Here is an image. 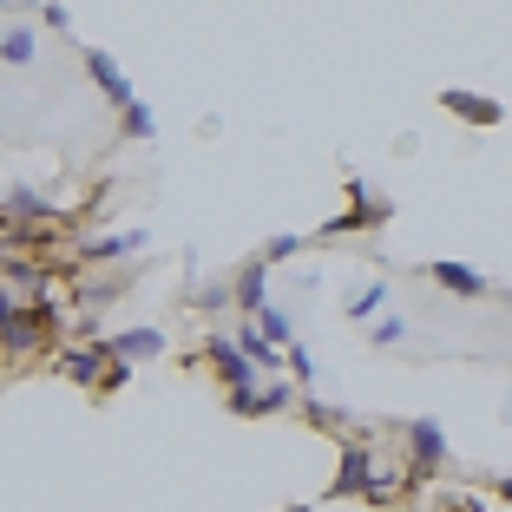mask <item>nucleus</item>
<instances>
[{
    "mask_svg": "<svg viewBox=\"0 0 512 512\" xmlns=\"http://www.w3.org/2000/svg\"><path fill=\"white\" fill-rule=\"evenodd\" d=\"M60 342H66V309H60V296H53V302H20L14 316L0 322V355H7L14 368L46 362Z\"/></svg>",
    "mask_w": 512,
    "mask_h": 512,
    "instance_id": "obj_1",
    "label": "nucleus"
},
{
    "mask_svg": "<svg viewBox=\"0 0 512 512\" xmlns=\"http://www.w3.org/2000/svg\"><path fill=\"white\" fill-rule=\"evenodd\" d=\"M447 427L434 421V414H421V421L401 427V467H407V493H421L427 480H434L440 467H447Z\"/></svg>",
    "mask_w": 512,
    "mask_h": 512,
    "instance_id": "obj_2",
    "label": "nucleus"
},
{
    "mask_svg": "<svg viewBox=\"0 0 512 512\" xmlns=\"http://www.w3.org/2000/svg\"><path fill=\"white\" fill-rule=\"evenodd\" d=\"M375 473H381V447L368 434H342L335 440V486H329V499H368V486H375Z\"/></svg>",
    "mask_w": 512,
    "mask_h": 512,
    "instance_id": "obj_3",
    "label": "nucleus"
},
{
    "mask_svg": "<svg viewBox=\"0 0 512 512\" xmlns=\"http://www.w3.org/2000/svg\"><path fill=\"white\" fill-rule=\"evenodd\" d=\"M46 368L99 394V381H106V368H112V342H106V335H66V342L46 355Z\"/></svg>",
    "mask_w": 512,
    "mask_h": 512,
    "instance_id": "obj_4",
    "label": "nucleus"
},
{
    "mask_svg": "<svg viewBox=\"0 0 512 512\" xmlns=\"http://www.w3.org/2000/svg\"><path fill=\"white\" fill-rule=\"evenodd\" d=\"M197 368H211V375L224 381L230 394H250V388H256V362L237 348V335H230V329H211V335H204V348H197Z\"/></svg>",
    "mask_w": 512,
    "mask_h": 512,
    "instance_id": "obj_5",
    "label": "nucleus"
},
{
    "mask_svg": "<svg viewBox=\"0 0 512 512\" xmlns=\"http://www.w3.org/2000/svg\"><path fill=\"white\" fill-rule=\"evenodd\" d=\"M145 230H132V224H125V230H106V237H99V230H92V237H73V243H66V250H73V263H79V270H119V263H132V256L138 250H145Z\"/></svg>",
    "mask_w": 512,
    "mask_h": 512,
    "instance_id": "obj_6",
    "label": "nucleus"
},
{
    "mask_svg": "<svg viewBox=\"0 0 512 512\" xmlns=\"http://www.w3.org/2000/svg\"><path fill=\"white\" fill-rule=\"evenodd\" d=\"M0 224H14V230H66L60 204H53L46 191H33V184H7V197H0Z\"/></svg>",
    "mask_w": 512,
    "mask_h": 512,
    "instance_id": "obj_7",
    "label": "nucleus"
},
{
    "mask_svg": "<svg viewBox=\"0 0 512 512\" xmlns=\"http://www.w3.org/2000/svg\"><path fill=\"white\" fill-rule=\"evenodd\" d=\"M125 289H132V283H125L119 270H79V283H73V316H79V329H92V316H106Z\"/></svg>",
    "mask_w": 512,
    "mask_h": 512,
    "instance_id": "obj_8",
    "label": "nucleus"
},
{
    "mask_svg": "<svg viewBox=\"0 0 512 512\" xmlns=\"http://www.w3.org/2000/svg\"><path fill=\"white\" fill-rule=\"evenodd\" d=\"M230 414H243V421H250V414H296L302 407V388L289 375H276V381H263V388H250V394H230Z\"/></svg>",
    "mask_w": 512,
    "mask_h": 512,
    "instance_id": "obj_9",
    "label": "nucleus"
},
{
    "mask_svg": "<svg viewBox=\"0 0 512 512\" xmlns=\"http://www.w3.org/2000/svg\"><path fill=\"white\" fill-rule=\"evenodd\" d=\"M230 309H243V322H256L270 309V263H263V256H250V263L230 276Z\"/></svg>",
    "mask_w": 512,
    "mask_h": 512,
    "instance_id": "obj_10",
    "label": "nucleus"
},
{
    "mask_svg": "<svg viewBox=\"0 0 512 512\" xmlns=\"http://www.w3.org/2000/svg\"><path fill=\"white\" fill-rule=\"evenodd\" d=\"M112 342V362H125V368H138V362H158L165 355V329L158 322H138V329H119V335H106Z\"/></svg>",
    "mask_w": 512,
    "mask_h": 512,
    "instance_id": "obj_11",
    "label": "nucleus"
},
{
    "mask_svg": "<svg viewBox=\"0 0 512 512\" xmlns=\"http://www.w3.org/2000/svg\"><path fill=\"white\" fill-rule=\"evenodd\" d=\"M86 73H92V86H99V92H106V99H112V106H132V99H138V92H132V79H125L119 73V60H112V53H99V46H92V53H86Z\"/></svg>",
    "mask_w": 512,
    "mask_h": 512,
    "instance_id": "obj_12",
    "label": "nucleus"
},
{
    "mask_svg": "<svg viewBox=\"0 0 512 512\" xmlns=\"http://www.w3.org/2000/svg\"><path fill=\"white\" fill-rule=\"evenodd\" d=\"M427 276H434L447 296H467V302H480V296H493V283H486L480 270H467V263H427Z\"/></svg>",
    "mask_w": 512,
    "mask_h": 512,
    "instance_id": "obj_13",
    "label": "nucleus"
},
{
    "mask_svg": "<svg viewBox=\"0 0 512 512\" xmlns=\"http://www.w3.org/2000/svg\"><path fill=\"white\" fill-rule=\"evenodd\" d=\"M440 106L453 112V119H467V125H499L506 112H499V99H480V92H447Z\"/></svg>",
    "mask_w": 512,
    "mask_h": 512,
    "instance_id": "obj_14",
    "label": "nucleus"
},
{
    "mask_svg": "<svg viewBox=\"0 0 512 512\" xmlns=\"http://www.w3.org/2000/svg\"><path fill=\"white\" fill-rule=\"evenodd\" d=\"M342 309H348V322H381V309H388V283H355L342 296Z\"/></svg>",
    "mask_w": 512,
    "mask_h": 512,
    "instance_id": "obj_15",
    "label": "nucleus"
},
{
    "mask_svg": "<svg viewBox=\"0 0 512 512\" xmlns=\"http://www.w3.org/2000/svg\"><path fill=\"white\" fill-rule=\"evenodd\" d=\"M33 53H40V33L33 27H7L0 33V60L7 66H33Z\"/></svg>",
    "mask_w": 512,
    "mask_h": 512,
    "instance_id": "obj_16",
    "label": "nucleus"
},
{
    "mask_svg": "<svg viewBox=\"0 0 512 512\" xmlns=\"http://www.w3.org/2000/svg\"><path fill=\"white\" fill-rule=\"evenodd\" d=\"M256 335H263V342H270V348H289V342H296V316H289V309H276V302H270V309L256 316Z\"/></svg>",
    "mask_w": 512,
    "mask_h": 512,
    "instance_id": "obj_17",
    "label": "nucleus"
},
{
    "mask_svg": "<svg viewBox=\"0 0 512 512\" xmlns=\"http://www.w3.org/2000/svg\"><path fill=\"white\" fill-rule=\"evenodd\" d=\"M283 375L296 381L302 394H309V388H316V375H322V368H316V355H309L302 342H289V348H283Z\"/></svg>",
    "mask_w": 512,
    "mask_h": 512,
    "instance_id": "obj_18",
    "label": "nucleus"
},
{
    "mask_svg": "<svg viewBox=\"0 0 512 512\" xmlns=\"http://www.w3.org/2000/svg\"><path fill=\"white\" fill-rule=\"evenodd\" d=\"M184 302H191L197 316H224V309H230V283H197Z\"/></svg>",
    "mask_w": 512,
    "mask_h": 512,
    "instance_id": "obj_19",
    "label": "nucleus"
},
{
    "mask_svg": "<svg viewBox=\"0 0 512 512\" xmlns=\"http://www.w3.org/2000/svg\"><path fill=\"white\" fill-rule=\"evenodd\" d=\"M256 256H263L270 270H276V263H296V256H302V237H296V230H276V237H263V250H256Z\"/></svg>",
    "mask_w": 512,
    "mask_h": 512,
    "instance_id": "obj_20",
    "label": "nucleus"
},
{
    "mask_svg": "<svg viewBox=\"0 0 512 512\" xmlns=\"http://www.w3.org/2000/svg\"><path fill=\"white\" fill-rule=\"evenodd\" d=\"M151 132H158V119H151V106H145V99H132V106L119 112V138H151Z\"/></svg>",
    "mask_w": 512,
    "mask_h": 512,
    "instance_id": "obj_21",
    "label": "nucleus"
},
{
    "mask_svg": "<svg viewBox=\"0 0 512 512\" xmlns=\"http://www.w3.org/2000/svg\"><path fill=\"white\" fill-rule=\"evenodd\" d=\"M302 414H309V421H316V427H329V434H342V427H348V414H342V407L316 401V394H309V401H302Z\"/></svg>",
    "mask_w": 512,
    "mask_h": 512,
    "instance_id": "obj_22",
    "label": "nucleus"
},
{
    "mask_svg": "<svg viewBox=\"0 0 512 512\" xmlns=\"http://www.w3.org/2000/svg\"><path fill=\"white\" fill-rule=\"evenodd\" d=\"M368 342H375V348H394V342H407V316H381L375 329H368Z\"/></svg>",
    "mask_w": 512,
    "mask_h": 512,
    "instance_id": "obj_23",
    "label": "nucleus"
},
{
    "mask_svg": "<svg viewBox=\"0 0 512 512\" xmlns=\"http://www.w3.org/2000/svg\"><path fill=\"white\" fill-rule=\"evenodd\" d=\"M125 381H132V368H125V362H112V368H106V381H99V394H119Z\"/></svg>",
    "mask_w": 512,
    "mask_h": 512,
    "instance_id": "obj_24",
    "label": "nucleus"
},
{
    "mask_svg": "<svg viewBox=\"0 0 512 512\" xmlns=\"http://www.w3.org/2000/svg\"><path fill=\"white\" fill-rule=\"evenodd\" d=\"M453 512H486V499H473V493H453Z\"/></svg>",
    "mask_w": 512,
    "mask_h": 512,
    "instance_id": "obj_25",
    "label": "nucleus"
},
{
    "mask_svg": "<svg viewBox=\"0 0 512 512\" xmlns=\"http://www.w3.org/2000/svg\"><path fill=\"white\" fill-rule=\"evenodd\" d=\"M493 493H499V499H512V473H506V480H493Z\"/></svg>",
    "mask_w": 512,
    "mask_h": 512,
    "instance_id": "obj_26",
    "label": "nucleus"
},
{
    "mask_svg": "<svg viewBox=\"0 0 512 512\" xmlns=\"http://www.w3.org/2000/svg\"><path fill=\"white\" fill-rule=\"evenodd\" d=\"M283 512H316V506H283Z\"/></svg>",
    "mask_w": 512,
    "mask_h": 512,
    "instance_id": "obj_27",
    "label": "nucleus"
},
{
    "mask_svg": "<svg viewBox=\"0 0 512 512\" xmlns=\"http://www.w3.org/2000/svg\"><path fill=\"white\" fill-rule=\"evenodd\" d=\"M394 512H414V506H394Z\"/></svg>",
    "mask_w": 512,
    "mask_h": 512,
    "instance_id": "obj_28",
    "label": "nucleus"
}]
</instances>
